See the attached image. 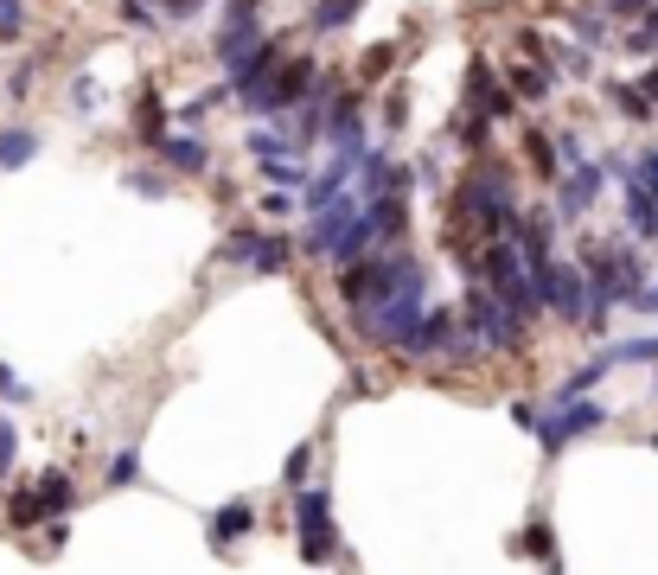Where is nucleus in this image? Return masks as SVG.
<instances>
[{
  "label": "nucleus",
  "instance_id": "f257e3e1",
  "mask_svg": "<svg viewBox=\"0 0 658 575\" xmlns=\"http://www.w3.org/2000/svg\"><path fill=\"white\" fill-rule=\"evenodd\" d=\"M359 313V333L377 345H397L402 358H416V326H422V288H390L377 295V307H352Z\"/></svg>",
  "mask_w": 658,
  "mask_h": 575
},
{
  "label": "nucleus",
  "instance_id": "f03ea898",
  "mask_svg": "<svg viewBox=\"0 0 658 575\" xmlns=\"http://www.w3.org/2000/svg\"><path fill=\"white\" fill-rule=\"evenodd\" d=\"M461 218H474L486 237H506L518 225V198H512V173L499 166H474L461 186Z\"/></svg>",
  "mask_w": 658,
  "mask_h": 575
},
{
  "label": "nucleus",
  "instance_id": "7ed1b4c3",
  "mask_svg": "<svg viewBox=\"0 0 658 575\" xmlns=\"http://www.w3.org/2000/svg\"><path fill=\"white\" fill-rule=\"evenodd\" d=\"M320 83V65L314 58H275V71L262 77L257 90H243V110L250 115H275V110H294V103H307V90Z\"/></svg>",
  "mask_w": 658,
  "mask_h": 575
},
{
  "label": "nucleus",
  "instance_id": "20e7f679",
  "mask_svg": "<svg viewBox=\"0 0 658 575\" xmlns=\"http://www.w3.org/2000/svg\"><path fill=\"white\" fill-rule=\"evenodd\" d=\"M461 333H467V345H479V352H518V345H524V320H518L506 301H492L486 288H474Z\"/></svg>",
  "mask_w": 658,
  "mask_h": 575
},
{
  "label": "nucleus",
  "instance_id": "39448f33",
  "mask_svg": "<svg viewBox=\"0 0 658 575\" xmlns=\"http://www.w3.org/2000/svg\"><path fill=\"white\" fill-rule=\"evenodd\" d=\"M601 422H608V410L588 403V396H549V410L531 422V428H537V448H544V455H563L576 435H594Z\"/></svg>",
  "mask_w": 658,
  "mask_h": 575
},
{
  "label": "nucleus",
  "instance_id": "423d86ee",
  "mask_svg": "<svg viewBox=\"0 0 658 575\" xmlns=\"http://www.w3.org/2000/svg\"><path fill=\"white\" fill-rule=\"evenodd\" d=\"M531 295H537V307H549L556 320H588V288H582V268L556 263V256L531 268Z\"/></svg>",
  "mask_w": 658,
  "mask_h": 575
},
{
  "label": "nucleus",
  "instance_id": "0eeeda50",
  "mask_svg": "<svg viewBox=\"0 0 658 575\" xmlns=\"http://www.w3.org/2000/svg\"><path fill=\"white\" fill-rule=\"evenodd\" d=\"M294 525H300V563H332V498L320 486L294 493Z\"/></svg>",
  "mask_w": 658,
  "mask_h": 575
},
{
  "label": "nucleus",
  "instance_id": "6e6552de",
  "mask_svg": "<svg viewBox=\"0 0 658 575\" xmlns=\"http://www.w3.org/2000/svg\"><path fill=\"white\" fill-rule=\"evenodd\" d=\"M429 352H447V358H467L474 345L461 333V313H447V307H422V326H416V358H429Z\"/></svg>",
  "mask_w": 658,
  "mask_h": 575
},
{
  "label": "nucleus",
  "instance_id": "1a4fd4ad",
  "mask_svg": "<svg viewBox=\"0 0 658 575\" xmlns=\"http://www.w3.org/2000/svg\"><path fill=\"white\" fill-rule=\"evenodd\" d=\"M601 192H608V173H601L594 160H582V166H569V180L556 186V211H563V218H582Z\"/></svg>",
  "mask_w": 658,
  "mask_h": 575
},
{
  "label": "nucleus",
  "instance_id": "9d476101",
  "mask_svg": "<svg viewBox=\"0 0 658 575\" xmlns=\"http://www.w3.org/2000/svg\"><path fill=\"white\" fill-rule=\"evenodd\" d=\"M467 90H474V115H486V122H506V115H512V103H518L512 90H506V77L492 71L486 58L467 71Z\"/></svg>",
  "mask_w": 658,
  "mask_h": 575
},
{
  "label": "nucleus",
  "instance_id": "9b49d317",
  "mask_svg": "<svg viewBox=\"0 0 658 575\" xmlns=\"http://www.w3.org/2000/svg\"><path fill=\"white\" fill-rule=\"evenodd\" d=\"M506 90L524 96V103H549V90H556V65H549V58H524V65L506 71Z\"/></svg>",
  "mask_w": 658,
  "mask_h": 575
},
{
  "label": "nucleus",
  "instance_id": "f8f14e48",
  "mask_svg": "<svg viewBox=\"0 0 658 575\" xmlns=\"http://www.w3.org/2000/svg\"><path fill=\"white\" fill-rule=\"evenodd\" d=\"M250 525H257V505H250V498L218 505V511H212V550H230L237 537H250Z\"/></svg>",
  "mask_w": 658,
  "mask_h": 575
},
{
  "label": "nucleus",
  "instance_id": "ddd939ff",
  "mask_svg": "<svg viewBox=\"0 0 658 575\" xmlns=\"http://www.w3.org/2000/svg\"><path fill=\"white\" fill-rule=\"evenodd\" d=\"M154 148L167 153V166H173V173H205V166H212V148H205L198 135H160Z\"/></svg>",
  "mask_w": 658,
  "mask_h": 575
},
{
  "label": "nucleus",
  "instance_id": "4468645a",
  "mask_svg": "<svg viewBox=\"0 0 658 575\" xmlns=\"http://www.w3.org/2000/svg\"><path fill=\"white\" fill-rule=\"evenodd\" d=\"M262 38H269V33H262L257 20H224V33H218V65L230 71L237 58H250V51H257Z\"/></svg>",
  "mask_w": 658,
  "mask_h": 575
},
{
  "label": "nucleus",
  "instance_id": "2eb2a0df",
  "mask_svg": "<svg viewBox=\"0 0 658 575\" xmlns=\"http://www.w3.org/2000/svg\"><path fill=\"white\" fill-rule=\"evenodd\" d=\"M626 230L646 237V243H658V198H653V186H639V180H626Z\"/></svg>",
  "mask_w": 658,
  "mask_h": 575
},
{
  "label": "nucleus",
  "instance_id": "dca6fc26",
  "mask_svg": "<svg viewBox=\"0 0 658 575\" xmlns=\"http://www.w3.org/2000/svg\"><path fill=\"white\" fill-rule=\"evenodd\" d=\"M269 71H275V38H262L250 58H237V65H230V83H224V90H237V96H243V90H257V83H262Z\"/></svg>",
  "mask_w": 658,
  "mask_h": 575
},
{
  "label": "nucleus",
  "instance_id": "f3484780",
  "mask_svg": "<svg viewBox=\"0 0 658 575\" xmlns=\"http://www.w3.org/2000/svg\"><path fill=\"white\" fill-rule=\"evenodd\" d=\"M33 153H38V135H33V128H0V173H20Z\"/></svg>",
  "mask_w": 658,
  "mask_h": 575
},
{
  "label": "nucleus",
  "instance_id": "a211bd4d",
  "mask_svg": "<svg viewBox=\"0 0 658 575\" xmlns=\"http://www.w3.org/2000/svg\"><path fill=\"white\" fill-rule=\"evenodd\" d=\"M45 518H52V511H45V498H38L33 486H20V493L7 498V525H13V531H38Z\"/></svg>",
  "mask_w": 658,
  "mask_h": 575
},
{
  "label": "nucleus",
  "instance_id": "6ab92c4d",
  "mask_svg": "<svg viewBox=\"0 0 658 575\" xmlns=\"http://www.w3.org/2000/svg\"><path fill=\"white\" fill-rule=\"evenodd\" d=\"M33 493L45 498V511H71V505H77L71 473H58V467H52V473H38V480H33Z\"/></svg>",
  "mask_w": 658,
  "mask_h": 575
},
{
  "label": "nucleus",
  "instance_id": "aec40b11",
  "mask_svg": "<svg viewBox=\"0 0 658 575\" xmlns=\"http://www.w3.org/2000/svg\"><path fill=\"white\" fill-rule=\"evenodd\" d=\"M359 7H365V0H320V7H314V33H339V26H352Z\"/></svg>",
  "mask_w": 658,
  "mask_h": 575
},
{
  "label": "nucleus",
  "instance_id": "412c9836",
  "mask_svg": "<svg viewBox=\"0 0 658 575\" xmlns=\"http://www.w3.org/2000/svg\"><path fill=\"white\" fill-rule=\"evenodd\" d=\"M135 115H141V141L154 148L160 135H167V110H160V96H154V83H141V103H135Z\"/></svg>",
  "mask_w": 658,
  "mask_h": 575
},
{
  "label": "nucleus",
  "instance_id": "4be33fe9",
  "mask_svg": "<svg viewBox=\"0 0 658 575\" xmlns=\"http://www.w3.org/2000/svg\"><path fill=\"white\" fill-rule=\"evenodd\" d=\"M243 148L257 153V160H282V153H300V141L275 135V128H250V135H243Z\"/></svg>",
  "mask_w": 658,
  "mask_h": 575
},
{
  "label": "nucleus",
  "instance_id": "5701e85b",
  "mask_svg": "<svg viewBox=\"0 0 658 575\" xmlns=\"http://www.w3.org/2000/svg\"><path fill=\"white\" fill-rule=\"evenodd\" d=\"M524 160L544 173V180H556V135H544V128H531L524 135Z\"/></svg>",
  "mask_w": 658,
  "mask_h": 575
},
{
  "label": "nucleus",
  "instance_id": "b1692460",
  "mask_svg": "<svg viewBox=\"0 0 658 575\" xmlns=\"http://www.w3.org/2000/svg\"><path fill=\"white\" fill-rule=\"evenodd\" d=\"M257 250H262V230H230L224 237V250H218V263H257Z\"/></svg>",
  "mask_w": 658,
  "mask_h": 575
},
{
  "label": "nucleus",
  "instance_id": "393cba45",
  "mask_svg": "<svg viewBox=\"0 0 658 575\" xmlns=\"http://www.w3.org/2000/svg\"><path fill=\"white\" fill-rule=\"evenodd\" d=\"M262 180H269V186H288V192H300V186H307V166H300L294 153H282V160H262Z\"/></svg>",
  "mask_w": 658,
  "mask_h": 575
},
{
  "label": "nucleus",
  "instance_id": "a878e982",
  "mask_svg": "<svg viewBox=\"0 0 658 575\" xmlns=\"http://www.w3.org/2000/svg\"><path fill=\"white\" fill-rule=\"evenodd\" d=\"M288 256H294L288 237H262V250H257V263H250V268H257V275H282V268H288Z\"/></svg>",
  "mask_w": 658,
  "mask_h": 575
},
{
  "label": "nucleus",
  "instance_id": "bb28decb",
  "mask_svg": "<svg viewBox=\"0 0 658 575\" xmlns=\"http://www.w3.org/2000/svg\"><path fill=\"white\" fill-rule=\"evenodd\" d=\"M621 45H626V51H639V58H653V51H658V13H639L633 33H626Z\"/></svg>",
  "mask_w": 658,
  "mask_h": 575
},
{
  "label": "nucleus",
  "instance_id": "cd10ccee",
  "mask_svg": "<svg viewBox=\"0 0 658 575\" xmlns=\"http://www.w3.org/2000/svg\"><path fill=\"white\" fill-rule=\"evenodd\" d=\"M518 556H537V563H556V537H549V525H531V531H524V543H518Z\"/></svg>",
  "mask_w": 658,
  "mask_h": 575
},
{
  "label": "nucleus",
  "instance_id": "c85d7f7f",
  "mask_svg": "<svg viewBox=\"0 0 658 575\" xmlns=\"http://www.w3.org/2000/svg\"><path fill=\"white\" fill-rule=\"evenodd\" d=\"M608 358H614V365H658V340H626V345H614Z\"/></svg>",
  "mask_w": 658,
  "mask_h": 575
},
{
  "label": "nucleus",
  "instance_id": "c756f323",
  "mask_svg": "<svg viewBox=\"0 0 658 575\" xmlns=\"http://www.w3.org/2000/svg\"><path fill=\"white\" fill-rule=\"evenodd\" d=\"M128 480H141V455H135V448H122V455L110 460V486H128Z\"/></svg>",
  "mask_w": 658,
  "mask_h": 575
},
{
  "label": "nucleus",
  "instance_id": "7c9ffc66",
  "mask_svg": "<svg viewBox=\"0 0 658 575\" xmlns=\"http://www.w3.org/2000/svg\"><path fill=\"white\" fill-rule=\"evenodd\" d=\"M26 0H0V38H20L26 33V13H20Z\"/></svg>",
  "mask_w": 658,
  "mask_h": 575
},
{
  "label": "nucleus",
  "instance_id": "2f4dec72",
  "mask_svg": "<svg viewBox=\"0 0 658 575\" xmlns=\"http://www.w3.org/2000/svg\"><path fill=\"white\" fill-rule=\"evenodd\" d=\"M626 166H633L626 180H639V186H653V192H658V148H646L639 160H626Z\"/></svg>",
  "mask_w": 658,
  "mask_h": 575
},
{
  "label": "nucleus",
  "instance_id": "473e14b6",
  "mask_svg": "<svg viewBox=\"0 0 658 575\" xmlns=\"http://www.w3.org/2000/svg\"><path fill=\"white\" fill-rule=\"evenodd\" d=\"M122 186H128V192H141V198H167V180H160V173H128Z\"/></svg>",
  "mask_w": 658,
  "mask_h": 575
},
{
  "label": "nucleus",
  "instance_id": "72a5a7b5",
  "mask_svg": "<svg viewBox=\"0 0 658 575\" xmlns=\"http://www.w3.org/2000/svg\"><path fill=\"white\" fill-rule=\"evenodd\" d=\"M122 20H128V26H141V33H154V26H160L147 0H122Z\"/></svg>",
  "mask_w": 658,
  "mask_h": 575
},
{
  "label": "nucleus",
  "instance_id": "f704fd0d",
  "mask_svg": "<svg viewBox=\"0 0 658 575\" xmlns=\"http://www.w3.org/2000/svg\"><path fill=\"white\" fill-rule=\"evenodd\" d=\"M556 160H563V166H582V160H588L582 135H556Z\"/></svg>",
  "mask_w": 658,
  "mask_h": 575
},
{
  "label": "nucleus",
  "instance_id": "c9c22d12",
  "mask_svg": "<svg viewBox=\"0 0 658 575\" xmlns=\"http://www.w3.org/2000/svg\"><path fill=\"white\" fill-rule=\"evenodd\" d=\"M307 467H314V448H294L288 467H282V480H288V486H300V480H307Z\"/></svg>",
  "mask_w": 658,
  "mask_h": 575
},
{
  "label": "nucleus",
  "instance_id": "e433bc0d",
  "mask_svg": "<svg viewBox=\"0 0 658 575\" xmlns=\"http://www.w3.org/2000/svg\"><path fill=\"white\" fill-rule=\"evenodd\" d=\"M13 455H20V428H13V422L0 416V473L13 467Z\"/></svg>",
  "mask_w": 658,
  "mask_h": 575
},
{
  "label": "nucleus",
  "instance_id": "4c0bfd02",
  "mask_svg": "<svg viewBox=\"0 0 658 575\" xmlns=\"http://www.w3.org/2000/svg\"><path fill=\"white\" fill-rule=\"evenodd\" d=\"M486 135H492L486 115H467V122H461V141H467V148H486Z\"/></svg>",
  "mask_w": 658,
  "mask_h": 575
},
{
  "label": "nucleus",
  "instance_id": "58836bf2",
  "mask_svg": "<svg viewBox=\"0 0 658 575\" xmlns=\"http://www.w3.org/2000/svg\"><path fill=\"white\" fill-rule=\"evenodd\" d=\"M160 7H167V20H192V13H205L212 0H160Z\"/></svg>",
  "mask_w": 658,
  "mask_h": 575
},
{
  "label": "nucleus",
  "instance_id": "ea45409f",
  "mask_svg": "<svg viewBox=\"0 0 658 575\" xmlns=\"http://www.w3.org/2000/svg\"><path fill=\"white\" fill-rule=\"evenodd\" d=\"M71 103L77 110H97V83H90V77H77L71 83Z\"/></svg>",
  "mask_w": 658,
  "mask_h": 575
},
{
  "label": "nucleus",
  "instance_id": "a19ab883",
  "mask_svg": "<svg viewBox=\"0 0 658 575\" xmlns=\"http://www.w3.org/2000/svg\"><path fill=\"white\" fill-rule=\"evenodd\" d=\"M0 396H7V403H26V383L13 378V371H7V365H0Z\"/></svg>",
  "mask_w": 658,
  "mask_h": 575
},
{
  "label": "nucleus",
  "instance_id": "79ce46f5",
  "mask_svg": "<svg viewBox=\"0 0 658 575\" xmlns=\"http://www.w3.org/2000/svg\"><path fill=\"white\" fill-rule=\"evenodd\" d=\"M576 33H582V45H608V26H601V13H594V20H582Z\"/></svg>",
  "mask_w": 658,
  "mask_h": 575
},
{
  "label": "nucleus",
  "instance_id": "37998d69",
  "mask_svg": "<svg viewBox=\"0 0 658 575\" xmlns=\"http://www.w3.org/2000/svg\"><path fill=\"white\" fill-rule=\"evenodd\" d=\"M601 7H608V13H621V20H639V13H646V0H601Z\"/></svg>",
  "mask_w": 658,
  "mask_h": 575
},
{
  "label": "nucleus",
  "instance_id": "c03bdc74",
  "mask_svg": "<svg viewBox=\"0 0 658 575\" xmlns=\"http://www.w3.org/2000/svg\"><path fill=\"white\" fill-rule=\"evenodd\" d=\"M384 65H390V45H371V51H365V77H377Z\"/></svg>",
  "mask_w": 658,
  "mask_h": 575
},
{
  "label": "nucleus",
  "instance_id": "a18cd8bd",
  "mask_svg": "<svg viewBox=\"0 0 658 575\" xmlns=\"http://www.w3.org/2000/svg\"><path fill=\"white\" fill-rule=\"evenodd\" d=\"M288 205H294L288 192H269V198H262V211H269V218H288Z\"/></svg>",
  "mask_w": 658,
  "mask_h": 575
},
{
  "label": "nucleus",
  "instance_id": "49530a36",
  "mask_svg": "<svg viewBox=\"0 0 658 575\" xmlns=\"http://www.w3.org/2000/svg\"><path fill=\"white\" fill-rule=\"evenodd\" d=\"M257 7H262V0H230V7H224V20H257Z\"/></svg>",
  "mask_w": 658,
  "mask_h": 575
},
{
  "label": "nucleus",
  "instance_id": "de8ad7c7",
  "mask_svg": "<svg viewBox=\"0 0 658 575\" xmlns=\"http://www.w3.org/2000/svg\"><path fill=\"white\" fill-rule=\"evenodd\" d=\"M402 115H409V103H402V96H390V103H384V122H390V128H402Z\"/></svg>",
  "mask_w": 658,
  "mask_h": 575
},
{
  "label": "nucleus",
  "instance_id": "09e8293b",
  "mask_svg": "<svg viewBox=\"0 0 658 575\" xmlns=\"http://www.w3.org/2000/svg\"><path fill=\"white\" fill-rule=\"evenodd\" d=\"M626 307H639V313H658V288H639V295H633Z\"/></svg>",
  "mask_w": 658,
  "mask_h": 575
},
{
  "label": "nucleus",
  "instance_id": "8fccbe9b",
  "mask_svg": "<svg viewBox=\"0 0 658 575\" xmlns=\"http://www.w3.org/2000/svg\"><path fill=\"white\" fill-rule=\"evenodd\" d=\"M633 90H646V103H653V110H658V71H646V77H639V83H633Z\"/></svg>",
  "mask_w": 658,
  "mask_h": 575
},
{
  "label": "nucleus",
  "instance_id": "3c124183",
  "mask_svg": "<svg viewBox=\"0 0 658 575\" xmlns=\"http://www.w3.org/2000/svg\"><path fill=\"white\" fill-rule=\"evenodd\" d=\"M653 448H658V435H653Z\"/></svg>",
  "mask_w": 658,
  "mask_h": 575
},
{
  "label": "nucleus",
  "instance_id": "603ef678",
  "mask_svg": "<svg viewBox=\"0 0 658 575\" xmlns=\"http://www.w3.org/2000/svg\"><path fill=\"white\" fill-rule=\"evenodd\" d=\"M653 198H658V192H653Z\"/></svg>",
  "mask_w": 658,
  "mask_h": 575
}]
</instances>
